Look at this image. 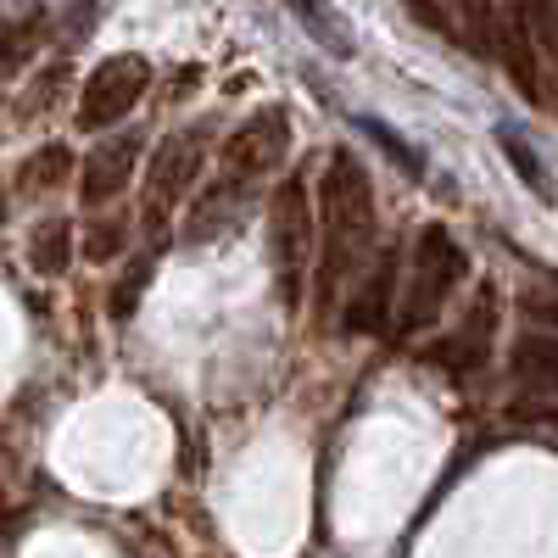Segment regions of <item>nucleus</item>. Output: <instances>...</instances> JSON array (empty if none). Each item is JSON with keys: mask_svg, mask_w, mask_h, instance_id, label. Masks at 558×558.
<instances>
[{"mask_svg": "<svg viewBox=\"0 0 558 558\" xmlns=\"http://www.w3.org/2000/svg\"><path fill=\"white\" fill-rule=\"evenodd\" d=\"M123 241H129V229H123V218H96L84 229V257H96V263H107V257H118L123 252Z\"/></svg>", "mask_w": 558, "mask_h": 558, "instance_id": "nucleus-12", "label": "nucleus"}, {"mask_svg": "<svg viewBox=\"0 0 558 558\" xmlns=\"http://www.w3.org/2000/svg\"><path fill=\"white\" fill-rule=\"evenodd\" d=\"M502 151H508V162H514V168H520V173L536 184V191H547V173H542V162L531 157V146H525V140H514V134L502 129Z\"/></svg>", "mask_w": 558, "mask_h": 558, "instance_id": "nucleus-13", "label": "nucleus"}, {"mask_svg": "<svg viewBox=\"0 0 558 558\" xmlns=\"http://www.w3.org/2000/svg\"><path fill=\"white\" fill-rule=\"evenodd\" d=\"M28 45H34V28H28V23L12 28V34H0V78H7V73L28 57Z\"/></svg>", "mask_w": 558, "mask_h": 558, "instance_id": "nucleus-15", "label": "nucleus"}, {"mask_svg": "<svg viewBox=\"0 0 558 558\" xmlns=\"http://www.w3.org/2000/svg\"><path fill=\"white\" fill-rule=\"evenodd\" d=\"M268 223H274V274H279V291H286V302L296 307L302 302V279H307V252H313V218H307L302 179H286L274 191Z\"/></svg>", "mask_w": 558, "mask_h": 558, "instance_id": "nucleus-2", "label": "nucleus"}, {"mask_svg": "<svg viewBox=\"0 0 558 558\" xmlns=\"http://www.w3.org/2000/svg\"><path fill=\"white\" fill-rule=\"evenodd\" d=\"M134 157H140V140H134V134L101 140V146L89 151V162H84V184H78V196H84L89 207L112 202V196L123 191V184L134 179Z\"/></svg>", "mask_w": 558, "mask_h": 558, "instance_id": "nucleus-7", "label": "nucleus"}, {"mask_svg": "<svg viewBox=\"0 0 558 558\" xmlns=\"http://www.w3.org/2000/svg\"><path fill=\"white\" fill-rule=\"evenodd\" d=\"M286 146H291V118H286V107L252 112L235 134H229V146H223V184H229V191H241L246 179L268 173L279 157H286Z\"/></svg>", "mask_w": 558, "mask_h": 558, "instance_id": "nucleus-4", "label": "nucleus"}, {"mask_svg": "<svg viewBox=\"0 0 558 558\" xmlns=\"http://www.w3.org/2000/svg\"><path fill=\"white\" fill-rule=\"evenodd\" d=\"M463 252H458V241L447 235L441 223H430L425 235H418V257H413V286H408V324H425L436 307H441V296L463 279Z\"/></svg>", "mask_w": 558, "mask_h": 558, "instance_id": "nucleus-5", "label": "nucleus"}, {"mask_svg": "<svg viewBox=\"0 0 558 558\" xmlns=\"http://www.w3.org/2000/svg\"><path fill=\"white\" fill-rule=\"evenodd\" d=\"M68 257H73V223L68 218H45L34 235H28V263L39 274H62Z\"/></svg>", "mask_w": 558, "mask_h": 558, "instance_id": "nucleus-9", "label": "nucleus"}, {"mask_svg": "<svg viewBox=\"0 0 558 558\" xmlns=\"http://www.w3.org/2000/svg\"><path fill=\"white\" fill-rule=\"evenodd\" d=\"M202 151H207V123H191V129H179V134L162 140V151H157V162H151V184H146V213H151V218H162V213L196 184Z\"/></svg>", "mask_w": 558, "mask_h": 558, "instance_id": "nucleus-6", "label": "nucleus"}, {"mask_svg": "<svg viewBox=\"0 0 558 558\" xmlns=\"http://www.w3.org/2000/svg\"><path fill=\"white\" fill-rule=\"evenodd\" d=\"M17 179L28 184V191H57V184L73 179V151H68V146H39V151L23 162Z\"/></svg>", "mask_w": 558, "mask_h": 558, "instance_id": "nucleus-10", "label": "nucleus"}, {"mask_svg": "<svg viewBox=\"0 0 558 558\" xmlns=\"http://www.w3.org/2000/svg\"><path fill=\"white\" fill-rule=\"evenodd\" d=\"M0 218H7V191H0Z\"/></svg>", "mask_w": 558, "mask_h": 558, "instance_id": "nucleus-17", "label": "nucleus"}, {"mask_svg": "<svg viewBox=\"0 0 558 558\" xmlns=\"http://www.w3.org/2000/svg\"><path fill=\"white\" fill-rule=\"evenodd\" d=\"M375 246V184H368V168L352 151L330 157V173H324V286L318 302L330 307L336 286L357 274V263Z\"/></svg>", "mask_w": 558, "mask_h": 558, "instance_id": "nucleus-1", "label": "nucleus"}, {"mask_svg": "<svg viewBox=\"0 0 558 558\" xmlns=\"http://www.w3.org/2000/svg\"><path fill=\"white\" fill-rule=\"evenodd\" d=\"M391 296H397V252H386L375 268H368L363 291L347 307V330H380L386 313H391Z\"/></svg>", "mask_w": 558, "mask_h": 558, "instance_id": "nucleus-8", "label": "nucleus"}, {"mask_svg": "<svg viewBox=\"0 0 558 558\" xmlns=\"http://www.w3.org/2000/svg\"><path fill=\"white\" fill-rule=\"evenodd\" d=\"M363 129H368V134H375V140H380V146H386V151H391V157H397L402 168H418V157H413V151L402 146V140H397V134H391L386 123H363Z\"/></svg>", "mask_w": 558, "mask_h": 558, "instance_id": "nucleus-16", "label": "nucleus"}, {"mask_svg": "<svg viewBox=\"0 0 558 558\" xmlns=\"http://www.w3.org/2000/svg\"><path fill=\"white\" fill-rule=\"evenodd\" d=\"M520 375H536V380H547L553 375V341H520Z\"/></svg>", "mask_w": 558, "mask_h": 558, "instance_id": "nucleus-14", "label": "nucleus"}, {"mask_svg": "<svg viewBox=\"0 0 558 558\" xmlns=\"http://www.w3.org/2000/svg\"><path fill=\"white\" fill-rule=\"evenodd\" d=\"M151 257H134L129 268H123V279L112 286V318H134V307H140V296H146V286H151Z\"/></svg>", "mask_w": 558, "mask_h": 558, "instance_id": "nucleus-11", "label": "nucleus"}, {"mask_svg": "<svg viewBox=\"0 0 558 558\" xmlns=\"http://www.w3.org/2000/svg\"><path fill=\"white\" fill-rule=\"evenodd\" d=\"M151 89L146 57H107L78 89V123L84 129H112L118 118L134 112V101Z\"/></svg>", "mask_w": 558, "mask_h": 558, "instance_id": "nucleus-3", "label": "nucleus"}]
</instances>
